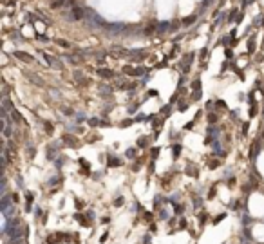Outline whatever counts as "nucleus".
I'll return each mask as SVG.
<instances>
[{"label": "nucleus", "mask_w": 264, "mask_h": 244, "mask_svg": "<svg viewBox=\"0 0 264 244\" xmlns=\"http://www.w3.org/2000/svg\"><path fill=\"white\" fill-rule=\"evenodd\" d=\"M82 18H87V9L82 7V6L73 7L71 13H69V20H82Z\"/></svg>", "instance_id": "obj_1"}, {"label": "nucleus", "mask_w": 264, "mask_h": 244, "mask_svg": "<svg viewBox=\"0 0 264 244\" xmlns=\"http://www.w3.org/2000/svg\"><path fill=\"white\" fill-rule=\"evenodd\" d=\"M110 53L114 54L116 58H128V56H132V51H130V49L119 47V45H114V47H110Z\"/></svg>", "instance_id": "obj_2"}, {"label": "nucleus", "mask_w": 264, "mask_h": 244, "mask_svg": "<svg viewBox=\"0 0 264 244\" xmlns=\"http://www.w3.org/2000/svg\"><path fill=\"white\" fill-rule=\"evenodd\" d=\"M24 78H25V80H29L31 83H34L36 87H45V85H43V80L40 78V76H36L34 73H29V71H25V73H24Z\"/></svg>", "instance_id": "obj_3"}, {"label": "nucleus", "mask_w": 264, "mask_h": 244, "mask_svg": "<svg viewBox=\"0 0 264 244\" xmlns=\"http://www.w3.org/2000/svg\"><path fill=\"white\" fill-rule=\"evenodd\" d=\"M13 56H15V58H18V60H20V62H24V64H31L33 60H34L31 54L25 53V51H15V53H13Z\"/></svg>", "instance_id": "obj_4"}, {"label": "nucleus", "mask_w": 264, "mask_h": 244, "mask_svg": "<svg viewBox=\"0 0 264 244\" xmlns=\"http://www.w3.org/2000/svg\"><path fill=\"white\" fill-rule=\"evenodd\" d=\"M13 195H9V193H4L2 195V204H0V208H2V212L6 213V212H9V208H11V204H13Z\"/></svg>", "instance_id": "obj_5"}, {"label": "nucleus", "mask_w": 264, "mask_h": 244, "mask_svg": "<svg viewBox=\"0 0 264 244\" xmlns=\"http://www.w3.org/2000/svg\"><path fill=\"white\" fill-rule=\"evenodd\" d=\"M96 74L100 76V78H105V80H112L114 78V71H110V69H107V67H100L98 71H96Z\"/></svg>", "instance_id": "obj_6"}, {"label": "nucleus", "mask_w": 264, "mask_h": 244, "mask_svg": "<svg viewBox=\"0 0 264 244\" xmlns=\"http://www.w3.org/2000/svg\"><path fill=\"white\" fill-rule=\"evenodd\" d=\"M62 141L67 143V147H80V145H78V139L74 138V136H71V134H64V136H62Z\"/></svg>", "instance_id": "obj_7"}, {"label": "nucleus", "mask_w": 264, "mask_h": 244, "mask_svg": "<svg viewBox=\"0 0 264 244\" xmlns=\"http://www.w3.org/2000/svg\"><path fill=\"white\" fill-rule=\"evenodd\" d=\"M11 118H13V119H15V121H16V123H24V119H22V116H20V112H18V110H15V109H13V110H11Z\"/></svg>", "instance_id": "obj_8"}, {"label": "nucleus", "mask_w": 264, "mask_h": 244, "mask_svg": "<svg viewBox=\"0 0 264 244\" xmlns=\"http://www.w3.org/2000/svg\"><path fill=\"white\" fill-rule=\"evenodd\" d=\"M25 210H27V212H31V208H33V193H27V195H25Z\"/></svg>", "instance_id": "obj_9"}, {"label": "nucleus", "mask_w": 264, "mask_h": 244, "mask_svg": "<svg viewBox=\"0 0 264 244\" xmlns=\"http://www.w3.org/2000/svg\"><path fill=\"white\" fill-rule=\"evenodd\" d=\"M197 20V15H192V16H186V18H183V25H192L194 22Z\"/></svg>", "instance_id": "obj_10"}, {"label": "nucleus", "mask_w": 264, "mask_h": 244, "mask_svg": "<svg viewBox=\"0 0 264 244\" xmlns=\"http://www.w3.org/2000/svg\"><path fill=\"white\" fill-rule=\"evenodd\" d=\"M40 54H42V58L45 60V64H47V65H51V67H53V62H54V58H53V56H51V54H47V53H43V51H42Z\"/></svg>", "instance_id": "obj_11"}, {"label": "nucleus", "mask_w": 264, "mask_h": 244, "mask_svg": "<svg viewBox=\"0 0 264 244\" xmlns=\"http://www.w3.org/2000/svg\"><path fill=\"white\" fill-rule=\"evenodd\" d=\"M65 4H67V0H51V7H53V9L62 7V6H65Z\"/></svg>", "instance_id": "obj_12"}, {"label": "nucleus", "mask_w": 264, "mask_h": 244, "mask_svg": "<svg viewBox=\"0 0 264 244\" xmlns=\"http://www.w3.org/2000/svg\"><path fill=\"white\" fill-rule=\"evenodd\" d=\"M100 92H101L103 96H109L110 92H112V89H110L109 85H101V87H100Z\"/></svg>", "instance_id": "obj_13"}, {"label": "nucleus", "mask_w": 264, "mask_h": 244, "mask_svg": "<svg viewBox=\"0 0 264 244\" xmlns=\"http://www.w3.org/2000/svg\"><path fill=\"white\" fill-rule=\"evenodd\" d=\"M168 27H170L168 22H161V24L158 25V33H165L167 29H168Z\"/></svg>", "instance_id": "obj_14"}, {"label": "nucleus", "mask_w": 264, "mask_h": 244, "mask_svg": "<svg viewBox=\"0 0 264 244\" xmlns=\"http://www.w3.org/2000/svg\"><path fill=\"white\" fill-rule=\"evenodd\" d=\"M67 62H69L71 65H80V64H82V60H80V58H76V56H67Z\"/></svg>", "instance_id": "obj_15"}, {"label": "nucleus", "mask_w": 264, "mask_h": 244, "mask_svg": "<svg viewBox=\"0 0 264 244\" xmlns=\"http://www.w3.org/2000/svg\"><path fill=\"white\" fill-rule=\"evenodd\" d=\"M56 43H58L60 47H64V49H69V47H71V43L67 42V40H64V38H58V40H56Z\"/></svg>", "instance_id": "obj_16"}, {"label": "nucleus", "mask_w": 264, "mask_h": 244, "mask_svg": "<svg viewBox=\"0 0 264 244\" xmlns=\"http://www.w3.org/2000/svg\"><path fill=\"white\" fill-rule=\"evenodd\" d=\"M137 147H139V149H145V147H148V139H147V138H139V139H137Z\"/></svg>", "instance_id": "obj_17"}, {"label": "nucleus", "mask_w": 264, "mask_h": 244, "mask_svg": "<svg viewBox=\"0 0 264 244\" xmlns=\"http://www.w3.org/2000/svg\"><path fill=\"white\" fill-rule=\"evenodd\" d=\"M4 138H11V123L6 121V128H4Z\"/></svg>", "instance_id": "obj_18"}, {"label": "nucleus", "mask_w": 264, "mask_h": 244, "mask_svg": "<svg viewBox=\"0 0 264 244\" xmlns=\"http://www.w3.org/2000/svg\"><path fill=\"white\" fill-rule=\"evenodd\" d=\"M119 165H121V161L118 157H109V166H119Z\"/></svg>", "instance_id": "obj_19"}, {"label": "nucleus", "mask_w": 264, "mask_h": 244, "mask_svg": "<svg viewBox=\"0 0 264 244\" xmlns=\"http://www.w3.org/2000/svg\"><path fill=\"white\" fill-rule=\"evenodd\" d=\"M123 73H125V74L134 76V73H136V69H134V67H130V65H125V67H123Z\"/></svg>", "instance_id": "obj_20"}, {"label": "nucleus", "mask_w": 264, "mask_h": 244, "mask_svg": "<svg viewBox=\"0 0 264 244\" xmlns=\"http://www.w3.org/2000/svg\"><path fill=\"white\" fill-rule=\"evenodd\" d=\"M74 217H76V221H78V223H82L83 226H87V224H89V221H85V219H83V215H80V213H76Z\"/></svg>", "instance_id": "obj_21"}, {"label": "nucleus", "mask_w": 264, "mask_h": 244, "mask_svg": "<svg viewBox=\"0 0 264 244\" xmlns=\"http://www.w3.org/2000/svg\"><path fill=\"white\" fill-rule=\"evenodd\" d=\"M237 15H239V11H237V9H232V11H230V15H228V20H230V22L235 20V18H237Z\"/></svg>", "instance_id": "obj_22"}, {"label": "nucleus", "mask_w": 264, "mask_h": 244, "mask_svg": "<svg viewBox=\"0 0 264 244\" xmlns=\"http://www.w3.org/2000/svg\"><path fill=\"white\" fill-rule=\"evenodd\" d=\"M2 107H4V109H7V110H13V107H11V101L7 100V98H4V101H2Z\"/></svg>", "instance_id": "obj_23"}, {"label": "nucleus", "mask_w": 264, "mask_h": 244, "mask_svg": "<svg viewBox=\"0 0 264 244\" xmlns=\"http://www.w3.org/2000/svg\"><path fill=\"white\" fill-rule=\"evenodd\" d=\"M43 125H45V132H47V134H53V125H51V123H49V121H43Z\"/></svg>", "instance_id": "obj_24"}, {"label": "nucleus", "mask_w": 264, "mask_h": 244, "mask_svg": "<svg viewBox=\"0 0 264 244\" xmlns=\"http://www.w3.org/2000/svg\"><path fill=\"white\" fill-rule=\"evenodd\" d=\"M147 73V69H143V67H139V69H136V73H134V76H141Z\"/></svg>", "instance_id": "obj_25"}, {"label": "nucleus", "mask_w": 264, "mask_h": 244, "mask_svg": "<svg viewBox=\"0 0 264 244\" xmlns=\"http://www.w3.org/2000/svg\"><path fill=\"white\" fill-rule=\"evenodd\" d=\"M199 80H195V82H194V83H192V91H195V92H197V91H199Z\"/></svg>", "instance_id": "obj_26"}, {"label": "nucleus", "mask_w": 264, "mask_h": 244, "mask_svg": "<svg viewBox=\"0 0 264 244\" xmlns=\"http://www.w3.org/2000/svg\"><path fill=\"white\" fill-rule=\"evenodd\" d=\"M172 152H174V156H179L181 147H179V145H176V147H172Z\"/></svg>", "instance_id": "obj_27"}, {"label": "nucleus", "mask_w": 264, "mask_h": 244, "mask_svg": "<svg viewBox=\"0 0 264 244\" xmlns=\"http://www.w3.org/2000/svg\"><path fill=\"white\" fill-rule=\"evenodd\" d=\"M134 156H136V150H134V149H128V150H127V157H134Z\"/></svg>", "instance_id": "obj_28"}, {"label": "nucleus", "mask_w": 264, "mask_h": 244, "mask_svg": "<svg viewBox=\"0 0 264 244\" xmlns=\"http://www.w3.org/2000/svg\"><path fill=\"white\" fill-rule=\"evenodd\" d=\"M248 51H250V53H253V51H255V42H253V40H250V45H248Z\"/></svg>", "instance_id": "obj_29"}, {"label": "nucleus", "mask_w": 264, "mask_h": 244, "mask_svg": "<svg viewBox=\"0 0 264 244\" xmlns=\"http://www.w3.org/2000/svg\"><path fill=\"white\" fill-rule=\"evenodd\" d=\"M67 6H71V9H73V7L78 6V2H76V0H67Z\"/></svg>", "instance_id": "obj_30"}, {"label": "nucleus", "mask_w": 264, "mask_h": 244, "mask_svg": "<svg viewBox=\"0 0 264 244\" xmlns=\"http://www.w3.org/2000/svg\"><path fill=\"white\" fill-rule=\"evenodd\" d=\"M206 217H208L206 213H199V223L203 224V223H204V221H206Z\"/></svg>", "instance_id": "obj_31"}, {"label": "nucleus", "mask_w": 264, "mask_h": 244, "mask_svg": "<svg viewBox=\"0 0 264 244\" xmlns=\"http://www.w3.org/2000/svg\"><path fill=\"white\" fill-rule=\"evenodd\" d=\"M143 219H145V221H147V223H150V221H152V213H145V215H143Z\"/></svg>", "instance_id": "obj_32"}, {"label": "nucleus", "mask_w": 264, "mask_h": 244, "mask_svg": "<svg viewBox=\"0 0 264 244\" xmlns=\"http://www.w3.org/2000/svg\"><path fill=\"white\" fill-rule=\"evenodd\" d=\"M6 6H16V0H4Z\"/></svg>", "instance_id": "obj_33"}, {"label": "nucleus", "mask_w": 264, "mask_h": 244, "mask_svg": "<svg viewBox=\"0 0 264 244\" xmlns=\"http://www.w3.org/2000/svg\"><path fill=\"white\" fill-rule=\"evenodd\" d=\"M217 118H219V116H215V114H210L208 121H210V123H215V121H217Z\"/></svg>", "instance_id": "obj_34"}, {"label": "nucleus", "mask_w": 264, "mask_h": 244, "mask_svg": "<svg viewBox=\"0 0 264 244\" xmlns=\"http://www.w3.org/2000/svg\"><path fill=\"white\" fill-rule=\"evenodd\" d=\"M47 156H49V159H53V157H54V149H49V150H47Z\"/></svg>", "instance_id": "obj_35"}, {"label": "nucleus", "mask_w": 264, "mask_h": 244, "mask_svg": "<svg viewBox=\"0 0 264 244\" xmlns=\"http://www.w3.org/2000/svg\"><path fill=\"white\" fill-rule=\"evenodd\" d=\"M29 145H31V143H29ZM29 145H27V154H31V157H33V156H34V149L29 147Z\"/></svg>", "instance_id": "obj_36"}, {"label": "nucleus", "mask_w": 264, "mask_h": 244, "mask_svg": "<svg viewBox=\"0 0 264 244\" xmlns=\"http://www.w3.org/2000/svg\"><path fill=\"white\" fill-rule=\"evenodd\" d=\"M222 219H224V215H217V217H215V219H213V223L217 224V223H221Z\"/></svg>", "instance_id": "obj_37"}, {"label": "nucleus", "mask_w": 264, "mask_h": 244, "mask_svg": "<svg viewBox=\"0 0 264 244\" xmlns=\"http://www.w3.org/2000/svg\"><path fill=\"white\" fill-rule=\"evenodd\" d=\"M114 204H116V206H121V204H123V197H118Z\"/></svg>", "instance_id": "obj_38"}, {"label": "nucleus", "mask_w": 264, "mask_h": 244, "mask_svg": "<svg viewBox=\"0 0 264 244\" xmlns=\"http://www.w3.org/2000/svg\"><path fill=\"white\" fill-rule=\"evenodd\" d=\"M89 123H91V127H96V125H100V121H98V119H91Z\"/></svg>", "instance_id": "obj_39"}, {"label": "nucleus", "mask_w": 264, "mask_h": 244, "mask_svg": "<svg viewBox=\"0 0 264 244\" xmlns=\"http://www.w3.org/2000/svg\"><path fill=\"white\" fill-rule=\"evenodd\" d=\"M212 4V0H204V2H203V6H201V7H203V9H204V7H206V6H210Z\"/></svg>", "instance_id": "obj_40"}, {"label": "nucleus", "mask_w": 264, "mask_h": 244, "mask_svg": "<svg viewBox=\"0 0 264 244\" xmlns=\"http://www.w3.org/2000/svg\"><path fill=\"white\" fill-rule=\"evenodd\" d=\"M215 166H219V161H212L210 163V168H215Z\"/></svg>", "instance_id": "obj_41"}, {"label": "nucleus", "mask_w": 264, "mask_h": 244, "mask_svg": "<svg viewBox=\"0 0 264 244\" xmlns=\"http://www.w3.org/2000/svg\"><path fill=\"white\" fill-rule=\"evenodd\" d=\"M159 154V149H152V157H156Z\"/></svg>", "instance_id": "obj_42"}, {"label": "nucleus", "mask_w": 264, "mask_h": 244, "mask_svg": "<svg viewBox=\"0 0 264 244\" xmlns=\"http://www.w3.org/2000/svg\"><path fill=\"white\" fill-rule=\"evenodd\" d=\"M176 212H177V213L183 212V206H181V204H176Z\"/></svg>", "instance_id": "obj_43"}, {"label": "nucleus", "mask_w": 264, "mask_h": 244, "mask_svg": "<svg viewBox=\"0 0 264 244\" xmlns=\"http://www.w3.org/2000/svg\"><path fill=\"white\" fill-rule=\"evenodd\" d=\"M130 123H132V119H125V121H123L121 125H123V127H127V125H130Z\"/></svg>", "instance_id": "obj_44"}, {"label": "nucleus", "mask_w": 264, "mask_h": 244, "mask_svg": "<svg viewBox=\"0 0 264 244\" xmlns=\"http://www.w3.org/2000/svg\"><path fill=\"white\" fill-rule=\"evenodd\" d=\"M250 221H252L250 217H244V219H243V223H244V224H250Z\"/></svg>", "instance_id": "obj_45"}]
</instances>
